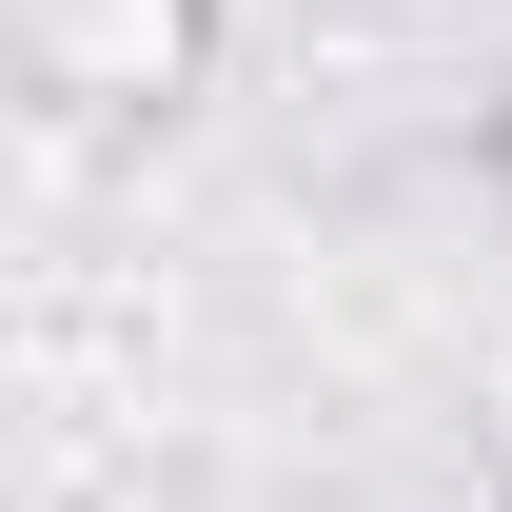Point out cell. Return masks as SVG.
I'll use <instances>...</instances> for the list:
<instances>
[{"label":"cell","instance_id":"cell-1","mask_svg":"<svg viewBox=\"0 0 512 512\" xmlns=\"http://www.w3.org/2000/svg\"><path fill=\"white\" fill-rule=\"evenodd\" d=\"M20 60L60 79V99H178L197 0H20Z\"/></svg>","mask_w":512,"mask_h":512}]
</instances>
